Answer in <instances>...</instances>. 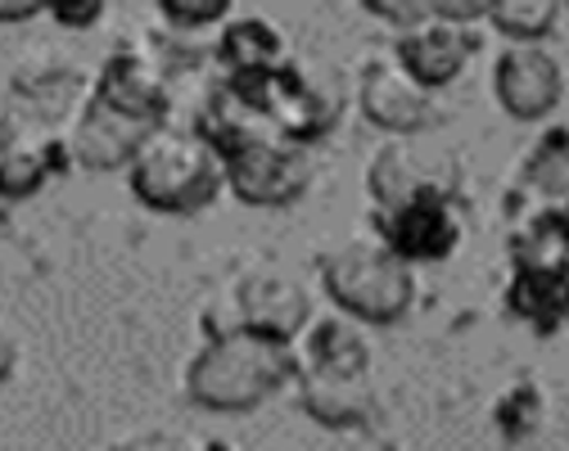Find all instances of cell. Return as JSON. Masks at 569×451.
Segmentation results:
<instances>
[{"label":"cell","instance_id":"5b68a950","mask_svg":"<svg viewBox=\"0 0 569 451\" xmlns=\"http://www.w3.org/2000/svg\"><path fill=\"white\" fill-rule=\"evenodd\" d=\"M227 82L240 87L258 104L267 127L290 144L308 149L339 122V91L326 78H317L308 63H299L295 54L271 72H258V78H227Z\"/></svg>","mask_w":569,"mask_h":451},{"label":"cell","instance_id":"52a82bcc","mask_svg":"<svg viewBox=\"0 0 569 451\" xmlns=\"http://www.w3.org/2000/svg\"><path fill=\"white\" fill-rule=\"evenodd\" d=\"M358 109L371 127L389 131L393 140H411L439 122V96L420 87L411 72L389 54H371L358 68Z\"/></svg>","mask_w":569,"mask_h":451},{"label":"cell","instance_id":"3957f363","mask_svg":"<svg viewBox=\"0 0 569 451\" xmlns=\"http://www.w3.org/2000/svg\"><path fill=\"white\" fill-rule=\"evenodd\" d=\"M321 289L335 312L358 325H398L416 303V267H407L380 235H352L326 253Z\"/></svg>","mask_w":569,"mask_h":451},{"label":"cell","instance_id":"4316f807","mask_svg":"<svg viewBox=\"0 0 569 451\" xmlns=\"http://www.w3.org/2000/svg\"><path fill=\"white\" fill-rule=\"evenodd\" d=\"M46 14L59 28H91V23L104 19V6L100 0H68V6H46Z\"/></svg>","mask_w":569,"mask_h":451},{"label":"cell","instance_id":"484cf974","mask_svg":"<svg viewBox=\"0 0 569 451\" xmlns=\"http://www.w3.org/2000/svg\"><path fill=\"white\" fill-rule=\"evenodd\" d=\"M362 10L380 23H389L393 32H411L416 23L430 19V0H367Z\"/></svg>","mask_w":569,"mask_h":451},{"label":"cell","instance_id":"6da1fadb","mask_svg":"<svg viewBox=\"0 0 569 451\" xmlns=\"http://www.w3.org/2000/svg\"><path fill=\"white\" fill-rule=\"evenodd\" d=\"M299 374L295 348L249 330L212 334L186 365V398L203 411H253Z\"/></svg>","mask_w":569,"mask_h":451},{"label":"cell","instance_id":"8992f818","mask_svg":"<svg viewBox=\"0 0 569 451\" xmlns=\"http://www.w3.org/2000/svg\"><path fill=\"white\" fill-rule=\"evenodd\" d=\"M91 100L109 104L122 118H136L146 127H163L168 122V104H172V72L168 59L150 46V41H131L118 46L91 82Z\"/></svg>","mask_w":569,"mask_h":451},{"label":"cell","instance_id":"83f0119b","mask_svg":"<svg viewBox=\"0 0 569 451\" xmlns=\"http://www.w3.org/2000/svg\"><path fill=\"white\" fill-rule=\"evenodd\" d=\"M41 14H46L41 0H0V23H28Z\"/></svg>","mask_w":569,"mask_h":451},{"label":"cell","instance_id":"f1b7e54d","mask_svg":"<svg viewBox=\"0 0 569 451\" xmlns=\"http://www.w3.org/2000/svg\"><path fill=\"white\" fill-rule=\"evenodd\" d=\"M14 365H19V339H14V330L0 321V384L14 374Z\"/></svg>","mask_w":569,"mask_h":451},{"label":"cell","instance_id":"2e32d148","mask_svg":"<svg viewBox=\"0 0 569 451\" xmlns=\"http://www.w3.org/2000/svg\"><path fill=\"white\" fill-rule=\"evenodd\" d=\"M73 168L68 154V136L54 127H37V131H19L6 149H0V194L6 199H28L37 194L50 177Z\"/></svg>","mask_w":569,"mask_h":451},{"label":"cell","instance_id":"ba28073f","mask_svg":"<svg viewBox=\"0 0 569 451\" xmlns=\"http://www.w3.org/2000/svg\"><path fill=\"white\" fill-rule=\"evenodd\" d=\"M227 168V186L236 199L253 203V208H284L308 194L312 186V159L303 144H290L280 136L253 140L236 154L222 159Z\"/></svg>","mask_w":569,"mask_h":451},{"label":"cell","instance_id":"7a4b0ae2","mask_svg":"<svg viewBox=\"0 0 569 451\" xmlns=\"http://www.w3.org/2000/svg\"><path fill=\"white\" fill-rule=\"evenodd\" d=\"M127 186L154 212L190 217L218 199V190L227 186V168L222 154L194 127L163 122L127 163Z\"/></svg>","mask_w":569,"mask_h":451},{"label":"cell","instance_id":"ffe728a7","mask_svg":"<svg viewBox=\"0 0 569 451\" xmlns=\"http://www.w3.org/2000/svg\"><path fill=\"white\" fill-rule=\"evenodd\" d=\"M507 312L538 334L569 325V271H511Z\"/></svg>","mask_w":569,"mask_h":451},{"label":"cell","instance_id":"7c38bea8","mask_svg":"<svg viewBox=\"0 0 569 451\" xmlns=\"http://www.w3.org/2000/svg\"><path fill=\"white\" fill-rule=\"evenodd\" d=\"M475 50H479L475 28L443 23L435 14L425 23H416L411 32H398V41H393V59L411 72L420 87H430L435 96L461 78L466 63L475 59Z\"/></svg>","mask_w":569,"mask_h":451},{"label":"cell","instance_id":"8fae6325","mask_svg":"<svg viewBox=\"0 0 569 451\" xmlns=\"http://www.w3.org/2000/svg\"><path fill=\"white\" fill-rule=\"evenodd\" d=\"M380 217V240L407 262H448L466 235L461 225V212L452 199H416V203H402L393 212H376Z\"/></svg>","mask_w":569,"mask_h":451},{"label":"cell","instance_id":"e0dca14e","mask_svg":"<svg viewBox=\"0 0 569 451\" xmlns=\"http://www.w3.org/2000/svg\"><path fill=\"white\" fill-rule=\"evenodd\" d=\"M295 348V361L299 370H339V374H371V339L367 330L343 317V312H330V317H312L308 330L290 343Z\"/></svg>","mask_w":569,"mask_h":451},{"label":"cell","instance_id":"277c9868","mask_svg":"<svg viewBox=\"0 0 569 451\" xmlns=\"http://www.w3.org/2000/svg\"><path fill=\"white\" fill-rule=\"evenodd\" d=\"M312 321V298L303 289V280L284 267H249L240 271L222 298H212V308L203 312V334H231V330H249L276 343H295Z\"/></svg>","mask_w":569,"mask_h":451},{"label":"cell","instance_id":"d4e9b609","mask_svg":"<svg viewBox=\"0 0 569 451\" xmlns=\"http://www.w3.org/2000/svg\"><path fill=\"white\" fill-rule=\"evenodd\" d=\"M109 451H222L212 438L190 433V429H172V424H150V429H131L122 433Z\"/></svg>","mask_w":569,"mask_h":451},{"label":"cell","instance_id":"ac0fdd59","mask_svg":"<svg viewBox=\"0 0 569 451\" xmlns=\"http://www.w3.org/2000/svg\"><path fill=\"white\" fill-rule=\"evenodd\" d=\"M222 63V78H258V72H271L290 59V46H284V32L262 19V14H231L218 32V46H212Z\"/></svg>","mask_w":569,"mask_h":451},{"label":"cell","instance_id":"f546056e","mask_svg":"<svg viewBox=\"0 0 569 451\" xmlns=\"http://www.w3.org/2000/svg\"><path fill=\"white\" fill-rule=\"evenodd\" d=\"M19 131H23V127L14 122V109H10V100L0 96V149H6V144H10V140H14Z\"/></svg>","mask_w":569,"mask_h":451},{"label":"cell","instance_id":"9a60e30c","mask_svg":"<svg viewBox=\"0 0 569 451\" xmlns=\"http://www.w3.org/2000/svg\"><path fill=\"white\" fill-rule=\"evenodd\" d=\"M299 407L326 429H358L376 415V393L367 374H339V370H299Z\"/></svg>","mask_w":569,"mask_h":451},{"label":"cell","instance_id":"d6986e66","mask_svg":"<svg viewBox=\"0 0 569 451\" xmlns=\"http://www.w3.org/2000/svg\"><path fill=\"white\" fill-rule=\"evenodd\" d=\"M516 271H569V208H533L507 240Z\"/></svg>","mask_w":569,"mask_h":451},{"label":"cell","instance_id":"603a6c76","mask_svg":"<svg viewBox=\"0 0 569 451\" xmlns=\"http://www.w3.org/2000/svg\"><path fill=\"white\" fill-rule=\"evenodd\" d=\"M542 415H547V398H542V389H538L533 380L511 384L502 398H497V407H492V420H497V429H502L507 438H529V433H538Z\"/></svg>","mask_w":569,"mask_h":451},{"label":"cell","instance_id":"7402d4cb","mask_svg":"<svg viewBox=\"0 0 569 451\" xmlns=\"http://www.w3.org/2000/svg\"><path fill=\"white\" fill-rule=\"evenodd\" d=\"M488 23L507 37V46H547L560 23V0H492Z\"/></svg>","mask_w":569,"mask_h":451},{"label":"cell","instance_id":"4fadbf2b","mask_svg":"<svg viewBox=\"0 0 569 451\" xmlns=\"http://www.w3.org/2000/svg\"><path fill=\"white\" fill-rule=\"evenodd\" d=\"M150 131H159V127H146V122H136V118L113 113L100 100H87L82 113L68 122L63 136H68V154H73V168L113 172V168H127L136 159V149L150 140Z\"/></svg>","mask_w":569,"mask_h":451},{"label":"cell","instance_id":"cb8c5ba5","mask_svg":"<svg viewBox=\"0 0 569 451\" xmlns=\"http://www.w3.org/2000/svg\"><path fill=\"white\" fill-rule=\"evenodd\" d=\"M159 19L168 32L194 37L203 28H222L231 19V0H159Z\"/></svg>","mask_w":569,"mask_h":451},{"label":"cell","instance_id":"44dd1931","mask_svg":"<svg viewBox=\"0 0 569 451\" xmlns=\"http://www.w3.org/2000/svg\"><path fill=\"white\" fill-rule=\"evenodd\" d=\"M520 190L542 208H565L569 199V127H547L520 163Z\"/></svg>","mask_w":569,"mask_h":451},{"label":"cell","instance_id":"9c48e42d","mask_svg":"<svg viewBox=\"0 0 569 451\" xmlns=\"http://www.w3.org/2000/svg\"><path fill=\"white\" fill-rule=\"evenodd\" d=\"M457 190V163L425 154L411 140H389L376 149V159L367 168V194L376 203V212H393L402 203L416 199H452Z\"/></svg>","mask_w":569,"mask_h":451},{"label":"cell","instance_id":"5bb4252c","mask_svg":"<svg viewBox=\"0 0 569 451\" xmlns=\"http://www.w3.org/2000/svg\"><path fill=\"white\" fill-rule=\"evenodd\" d=\"M14 100L28 104L41 118V127H50L63 113H73V118L82 113V104L91 100V82L82 78V68L41 50V54H28L23 63H14Z\"/></svg>","mask_w":569,"mask_h":451},{"label":"cell","instance_id":"30bf717a","mask_svg":"<svg viewBox=\"0 0 569 451\" xmlns=\"http://www.w3.org/2000/svg\"><path fill=\"white\" fill-rule=\"evenodd\" d=\"M492 91L511 118L538 122L565 100V63L547 46H507L492 63Z\"/></svg>","mask_w":569,"mask_h":451}]
</instances>
